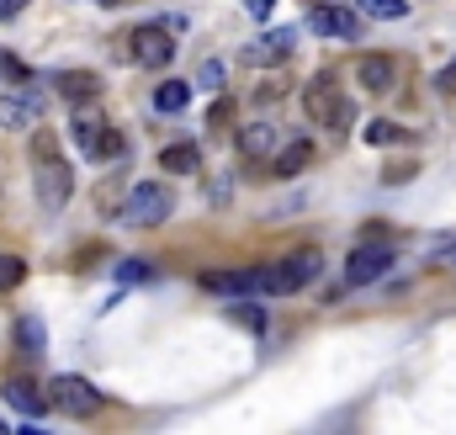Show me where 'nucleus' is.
Here are the masks:
<instances>
[{"label": "nucleus", "instance_id": "1", "mask_svg": "<svg viewBox=\"0 0 456 435\" xmlns=\"http://www.w3.org/2000/svg\"><path fill=\"white\" fill-rule=\"evenodd\" d=\"M32 192H37V208L43 213H64L69 208V197H75V170H69V160L59 154V144H53V133H37L32 138Z\"/></svg>", "mask_w": 456, "mask_h": 435}, {"label": "nucleus", "instance_id": "2", "mask_svg": "<svg viewBox=\"0 0 456 435\" xmlns=\"http://www.w3.org/2000/svg\"><path fill=\"white\" fill-rule=\"evenodd\" d=\"M319 271H324V250L303 244V250H292V255H281V260L260 266V292H265V298L303 292V287H314V282H319Z\"/></svg>", "mask_w": 456, "mask_h": 435}, {"label": "nucleus", "instance_id": "3", "mask_svg": "<svg viewBox=\"0 0 456 435\" xmlns=\"http://www.w3.org/2000/svg\"><path fill=\"white\" fill-rule=\"evenodd\" d=\"M175 213V192L165 181H133V192L122 197V223L127 228H154Z\"/></svg>", "mask_w": 456, "mask_h": 435}, {"label": "nucleus", "instance_id": "4", "mask_svg": "<svg viewBox=\"0 0 456 435\" xmlns=\"http://www.w3.org/2000/svg\"><path fill=\"white\" fill-rule=\"evenodd\" d=\"M102 393H96V382H86V377H75V372H64V377H53L48 382V409H59V414H69V420H91V414H102Z\"/></svg>", "mask_w": 456, "mask_h": 435}, {"label": "nucleus", "instance_id": "5", "mask_svg": "<svg viewBox=\"0 0 456 435\" xmlns=\"http://www.w3.org/2000/svg\"><path fill=\"white\" fill-rule=\"evenodd\" d=\"M303 102H308V117H314V122H324V127H335V133L350 127V96H340V80H335L330 70H319V75L308 80V96H303Z\"/></svg>", "mask_w": 456, "mask_h": 435}, {"label": "nucleus", "instance_id": "6", "mask_svg": "<svg viewBox=\"0 0 456 435\" xmlns=\"http://www.w3.org/2000/svg\"><path fill=\"white\" fill-rule=\"evenodd\" d=\"M127 53H133V64H143V70H165V64L175 59V32H170L165 21H143V27H133Z\"/></svg>", "mask_w": 456, "mask_h": 435}, {"label": "nucleus", "instance_id": "7", "mask_svg": "<svg viewBox=\"0 0 456 435\" xmlns=\"http://www.w3.org/2000/svg\"><path fill=\"white\" fill-rule=\"evenodd\" d=\"M43 111H48V96H43V86H32V80H21V86H11L5 96H0V127H37L43 122Z\"/></svg>", "mask_w": 456, "mask_h": 435}, {"label": "nucleus", "instance_id": "8", "mask_svg": "<svg viewBox=\"0 0 456 435\" xmlns=\"http://www.w3.org/2000/svg\"><path fill=\"white\" fill-rule=\"evenodd\" d=\"M398 260V244H355L345 260V282L350 287H371L377 276H387V266Z\"/></svg>", "mask_w": 456, "mask_h": 435}, {"label": "nucleus", "instance_id": "9", "mask_svg": "<svg viewBox=\"0 0 456 435\" xmlns=\"http://www.w3.org/2000/svg\"><path fill=\"white\" fill-rule=\"evenodd\" d=\"M292 48H297V27H271V32H260V37L244 48V64H249V70H276Z\"/></svg>", "mask_w": 456, "mask_h": 435}, {"label": "nucleus", "instance_id": "10", "mask_svg": "<svg viewBox=\"0 0 456 435\" xmlns=\"http://www.w3.org/2000/svg\"><path fill=\"white\" fill-rule=\"evenodd\" d=\"M308 27L319 37H335V43H361V16L350 5H319V11H308Z\"/></svg>", "mask_w": 456, "mask_h": 435}, {"label": "nucleus", "instance_id": "11", "mask_svg": "<svg viewBox=\"0 0 456 435\" xmlns=\"http://www.w3.org/2000/svg\"><path fill=\"white\" fill-rule=\"evenodd\" d=\"M202 287H208V292H218V298H249V292H260V266L208 271V276H202Z\"/></svg>", "mask_w": 456, "mask_h": 435}, {"label": "nucleus", "instance_id": "12", "mask_svg": "<svg viewBox=\"0 0 456 435\" xmlns=\"http://www.w3.org/2000/svg\"><path fill=\"white\" fill-rule=\"evenodd\" d=\"M69 107H86V102H102V75H91V70H59L53 80H48Z\"/></svg>", "mask_w": 456, "mask_h": 435}, {"label": "nucleus", "instance_id": "13", "mask_svg": "<svg viewBox=\"0 0 456 435\" xmlns=\"http://www.w3.org/2000/svg\"><path fill=\"white\" fill-rule=\"evenodd\" d=\"M314 165V144L303 138V133H292L287 144H276V154H271V176L276 181H292V176H303Z\"/></svg>", "mask_w": 456, "mask_h": 435}, {"label": "nucleus", "instance_id": "14", "mask_svg": "<svg viewBox=\"0 0 456 435\" xmlns=\"http://www.w3.org/2000/svg\"><path fill=\"white\" fill-rule=\"evenodd\" d=\"M102 133H107V117L96 111V102H86V107H75V117H69V138H75V149L91 160L96 154V144H102Z\"/></svg>", "mask_w": 456, "mask_h": 435}, {"label": "nucleus", "instance_id": "15", "mask_svg": "<svg viewBox=\"0 0 456 435\" xmlns=\"http://www.w3.org/2000/svg\"><path fill=\"white\" fill-rule=\"evenodd\" d=\"M276 144H281V127L276 122H244L239 127V154L244 160H271Z\"/></svg>", "mask_w": 456, "mask_h": 435}, {"label": "nucleus", "instance_id": "16", "mask_svg": "<svg viewBox=\"0 0 456 435\" xmlns=\"http://www.w3.org/2000/svg\"><path fill=\"white\" fill-rule=\"evenodd\" d=\"M0 393H5V404H11L16 414H27V420H43V414H48V393H37L32 377H11Z\"/></svg>", "mask_w": 456, "mask_h": 435}, {"label": "nucleus", "instance_id": "17", "mask_svg": "<svg viewBox=\"0 0 456 435\" xmlns=\"http://www.w3.org/2000/svg\"><path fill=\"white\" fill-rule=\"evenodd\" d=\"M355 75H361V86H366L371 96H387V91H393V80H398V70H393V59H387V53H366V59L355 64Z\"/></svg>", "mask_w": 456, "mask_h": 435}, {"label": "nucleus", "instance_id": "18", "mask_svg": "<svg viewBox=\"0 0 456 435\" xmlns=\"http://www.w3.org/2000/svg\"><path fill=\"white\" fill-rule=\"evenodd\" d=\"M159 170H165V176H197V170H202V149H197L191 138L165 144V149H159Z\"/></svg>", "mask_w": 456, "mask_h": 435}, {"label": "nucleus", "instance_id": "19", "mask_svg": "<svg viewBox=\"0 0 456 435\" xmlns=\"http://www.w3.org/2000/svg\"><path fill=\"white\" fill-rule=\"evenodd\" d=\"M16 350H21L27 361H37V356L48 350V329H43L37 314H21V319H16Z\"/></svg>", "mask_w": 456, "mask_h": 435}, {"label": "nucleus", "instance_id": "20", "mask_svg": "<svg viewBox=\"0 0 456 435\" xmlns=\"http://www.w3.org/2000/svg\"><path fill=\"white\" fill-rule=\"evenodd\" d=\"M361 138H366L371 149H403V144H414V133H409V127H398V122H382V117H371V122L361 127Z\"/></svg>", "mask_w": 456, "mask_h": 435}, {"label": "nucleus", "instance_id": "21", "mask_svg": "<svg viewBox=\"0 0 456 435\" xmlns=\"http://www.w3.org/2000/svg\"><path fill=\"white\" fill-rule=\"evenodd\" d=\"M191 107V86L186 80H165V86H154V111H165V117H175V111Z\"/></svg>", "mask_w": 456, "mask_h": 435}, {"label": "nucleus", "instance_id": "22", "mask_svg": "<svg viewBox=\"0 0 456 435\" xmlns=\"http://www.w3.org/2000/svg\"><path fill=\"white\" fill-rule=\"evenodd\" d=\"M355 11H366V16H377V21H403V16H409L403 0H361Z\"/></svg>", "mask_w": 456, "mask_h": 435}, {"label": "nucleus", "instance_id": "23", "mask_svg": "<svg viewBox=\"0 0 456 435\" xmlns=\"http://www.w3.org/2000/svg\"><path fill=\"white\" fill-rule=\"evenodd\" d=\"M117 154H127V138H122V133H117V127H107V133H102V144H96V154H91V160H96V165H107V160H117Z\"/></svg>", "mask_w": 456, "mask_h": 435}, {"label": "nucleus", "instance_id": "24", "mask_svg": "<svg viewBox=\"0 0 456 435\" xmlns=\"http://www.w3.org/2000/svg\"><path fill=\"white\" fill-rule=\"evenodd\" d=\"M21 276H27V260H16V255H0V292H11Z\"/></svg>", "mask_w": 456, "mask_h": 435}, {"label": "nucleus", "instance_id": "25", "mask_svg": "<svg viewBox=\"0 0 456 435\" xmlns=\"http://www.w3.org/2000/svg\"><path fill=\"white\" fill-rule=\"evenodd\" d=\"M154 271H149V260H122L117 266V282H149Z\"/></svg>", "mask_w": 456, "mask_h": 435}, {"label": "nucleus", "instance_id": "26", "mask_svg": "<svg viewBox=\"0 0 456 435\" xmlns=\"http://www.w3.org/2000/svg\"><path fill=\"white\" fill-rule=\"evenodd\" d=\"M197 80H202L208 91H224V64H218V59H208V64L197 70Z\"/></svg>", "mask_w": 456, "mask_h": 435}, {"label": "nucleus", "instance_id": "27", "mask_svg": "<svg viewBox=\"0 0 456 435\" xmlns=\"http://www.w3.org/2000/svg\"><path fill=\"white\" fill-rule=\"evenodd\" d=\"M0 80H27V70H21L16 53H5V48H0Z\"/></svg>", "mask_w": 456, "mask_h": 435}, {"label": "nucleus", "instance_id": "28", "mask_svg": "<svg viewBox=\"0 0 456 435\" xmlns=\"http://www.w3.org/2000/svg\"><path fill=\"white\" fill-rule=\"evenodd\" d=\"M233 319H239V324H249V329L265 324V314H260V308H249V303H233Z\"/></svg>", "mask_w": 456, "mask_h": 435}, {"label": "nucleus", "instance_id": "29", "mask_svg": "<svg viewBox=\"0 0 456 435\" xmlns=\"http://www.w3.org/2000/svg\"><path fill=\"white\" fill-rule=\"evenodd\" d=\"M436 91H441V96H456V59L441 70V75H436Z\"/></svg>", "mask_w": 456, "mask_h": 435}, {"label": "nucleus", "instance_id": "30", "mask_svg": "<svg viewBox=\"0 0 456 435\" xmlns=\"http://www.w3.org/2000/svg\"><path fill=\"white\" fill-rule=\"evenodd\" d=\"M228 117H233V102H228V96H224V102H218V107L208 111V127H224Z\"/></svg>", "mask_w": 456, "mask_h": 435}, {"label": "nucleus", "instance_id": "31", "mask_svg": "<svg viewBox=\"0 0 456 435\" xmlns=\"http://www.w3.org/2000/svg\"><path fill=\"white\" fill-rule=\"evenodd\" d=\"M244 11H249V16H255V21H265V16H271V11H276V0H244Z\"/></svg>", "mask_w": 456, "mask_h": 435}, {"label": "nucleus", "instance_id": "32", "mask_svg": "<svg viewBox=\"0 0 456 435\" xmlns=\"http://www.w3.org/2000/svg\"><path fill=\"white\" fill-rule=\"evenodd\" d=\"M21 5H27V0H0V21H11V16H16Z\"/></svg>", "mask_w": 456, "mask_h": 435}, {"label": "nucleus", "instance_id": "33", "mask_svg": "<svg viewBox=\"0 0 456 435\" xmlns=\"http://www.w3.org/2000/svg\"><path fill=\"white\" fill-rule=\"evenodd\" d=\"M0 435H5V420H0Z\"/></svg>", "mask_w": 456, "mask_h": 435}, {"label": "nucleus", "instance_id": "34", "mask_svg": "<svg viewBox=\"0 0 456 435\" xmlns=\"http://www.w3.org/2000/svg\"><path fill=\"white\" fill-rule=\"evenodd\" d=\"M102 5H107V0H102Z\"/></svg>", "mask_w": 456, "mask_h": 435}]
</instances>
